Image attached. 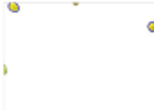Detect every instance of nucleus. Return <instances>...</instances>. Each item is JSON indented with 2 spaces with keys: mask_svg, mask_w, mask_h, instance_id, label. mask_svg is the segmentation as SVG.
I'll use <instances>...</instances> for the list:
<instances>
[{
  "mask_svg": "<svg viewBox=\"0 0 154 111\" xmlns=\"http://www.w3.org/2000/svg\"><path fill=\"white\" fill-rule=\"evenodd\" d=\"M9 9H11L13 13H18V11H20V6H18L16 2H11V4H9Z\"/></svg>",
  "mask_w": 154,
  "mask_h": 111,
  "instance_id": "f257e3e1",
  "label": "nucleus"
},
{
  "mask_svg": "<svg viewBox=\"0 0 154 111\" xmlns=\"http://www.w3.org/2000/svg\"><path fill=\"white\" fill-rule=\"evenodd\" d=\"M147 29L151 32H154V22H149V25H147Z\"/></svg>",
  "mask_w": 154,
  "mask_h": 111,
  "instance_id": "f03ea898",
  "label": "nucleus"
}]
</instances>
